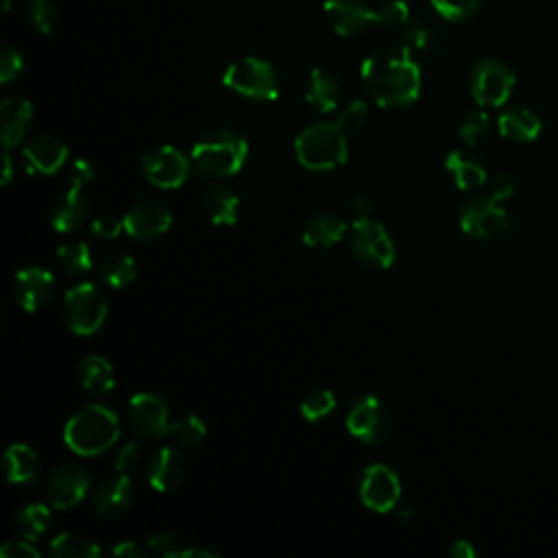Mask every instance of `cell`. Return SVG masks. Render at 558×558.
Wrapping results in <instances>:
<instances>
[{
  "mask_svg": "<svg viewBox=\"0 0 558 558\" xmlns=\"http://www.w3.org/2000/svg\"><path fill=\"white\" fill-rule=\"evenodd\" d=\"M401 482L386 464H371L360 480V499L368 510L388 512L399 504Z\"/></svg>",
  "mask_w": 558,
  "mask_h": 558,
  "instance_id": "14",
  "label": "cell"
},
{
  "mask_svg": "<svg viewBox=\"0 0 558 558\" xmlns=\"http://www.w3.org/2000/svg\"><path fill=\"white\" fill-rule=\"evenodd\" d=\"M342 87L333 72L325 68H314L305 81V100L320 113L333 111L340 102Z\"/></svg>",
  "mask_w": 558,
  "mask_h": 558,
  "instance_id": "23",
  "label": "cell"
},
{
  "mask_svg": "<svg viewBox=\"0 0 558 558\" xmlns=\"http://www.w3.org/2000/svg\"><path fill=\"white\" fill-rule=\"evenodd\" d=\"M499 133L501 137L517 142V144H527L534 142L543 129L541 118L527 109V107H512L508 111H504L497 120Z\"/></svg>",
  "mask_w": 558,
  "mask_h": 558,
  "instance_id": "24",
  "label": "cell"
},
{
  "mask_svg": "<svg viewBox=\"0 0 558 558\" xmlns=\"http://www.w3.org/2000/svg\"><path fill=\"white\" fill-rule=\"evenodd\" d=\"M146 545H148L150 551H155V554H159V556H168V558H174V556H179V551H181V541H179L172 532H166V530L153 532V534L148 536Z\"/></svg>",
  "mask_w": 558,
  "mask_h": 558,
  "instance_id": "44",
  "label": "cell"
},
{
  "mask_svg": "<svg viewBox=\"0 0 558 558\" xmlns=\"http://www.w3.org/2000/svg\"><path fill=\"white\" fill-rule=\"evenodd\" d=\"M24 68L22 54L13 46H2L0 50V83H11L20 76Z\"/></svg>",
  "mask_w": 558,
  "mask_h": 558,
  "instance_id": "43",
  "label": "cell"
},
{
  "mask_svg": "<svg viewBox=\"0 0 558 558\" xmlns=\"http://www.w3.org/2000/svg\"><path fill=\"white\" fill-rule=\"evenodd\" d=\"M445 168L451 174L453 183L464 192L477 190L488 181V172L484 163L473 153H466V150L449 153L445 159Z\"/></svg>",
  "mask_w": 558,
  "mask_h": 558,
  "instance_id": "25",
  "label": "cell"
},
{
  "mask_svg": "<svg viewBox=\"0 0 558 558\" xmlns=\"http://www.w3.org/2000/svg\"><path fill=\"white\" fill-rule=\"evenodd\" d=\"M347 133L333 122H314L305 126L296 140V159L307 170H333L349 157Z\"/></svg>",
  "mask_w": 558,
  "mask_h": 558,
  "instance_id": "4",
  "label": "cell"
},
{
  "mask_svg": "<svg viewBox=\"0 0 558 558\" xmlns=\"http://www.w3.org/2000/svg\"><path fill=\"white\" fill-rule=\"evenodd\" d=\"M92 179H94V166H92V161H87L85 157L74 159L72 166H70V181H72V185L83 187V185L89 183Z\"/></svg>",
  "mask_w": 558,
  "mask_h": 558,
  "instance_id": "47",
  "label": "cell"
},
{
  "mask_svg": "<svg viewBox=\"0 0 558 558\" xmlns=\"http://www.w3.org/2000/svg\"><path fill=\"white\" fill-rule=\"evenodd\" d=\"M401 41L408 50H423L429 39H432V28L425 20H418V17H410L401 28Z\"/></svg>",
  "mask_w": 558,
  "mask_h": 558,
  "instance_id": "40",
  "label": "cell"
},
{
  "mask_svg": "<svg viewBox=\"0 0 558 558\" xmlns=\"http://www.w3.org/2000/svg\"><path fill=\"white\" fill-rule=\"evenodd\" d=\"M50 554L59 558H98L100 547L81 534L74 532H61L50 541Z\"/></svg>",
  "mask_w": 558,
  "mask_h": 558,
  "instance_id": "30",
  "label": "cell"
},
{
  "mask_svg": "<svg viewBox=\"0 0 558 558\" xmlns=\"http://www.w3.org/2000/svg\"><path fill=\"white\" fill-rule=\"evenodd\" d=\"M353 255L373 268H390L395 262V244L390 233L375 218H355L349 229Z\"/></svg>",
  "mask_w": 558,
  "mask_h": 558,
  "instance_id": "9",
  "label": "cell"
},
{
  "mask_svg": "<svg viewBox=\"0 0 558 558\" xmlns=\"http://www.w3.org/2000/svg\"><path fill=\"white\" fill-rule=\"evenodd\" d=\"M0 556L4 558H39V549L31 543V538L26 541H9L0 547Z\"/></svg>",
  "mask_w": 558,
  "mask_h": 558,
  "instance_id": "46",
  "label": "cell"
},
{
  "mask_svg": "<svg viewBox=\"0 0 558 558\" xmlns=\"http://www.w3.org/2000/svg\"><path fill=\"white\" fill-rule=\"evenodd\" d=\"M54 279L46 268L28 266L15 272L13 277V296L26 312L41 310L52 294Z\"/></svg>",
  "mask_w": 558,
  "mask_h": 558,
  "instance_id": "18",
  "label": "cell"
},
{
  "mask_svg": "<svg viewBox=\"0 0 558 558\" xmlns=\"http://www.w3.org/2000/svg\"><path fill=\"white\" fill-rule=\"evenodd\" d=\"M120 436L118 414L100 403H89L70 416L63 429L65 445L78 456H98Z\"/></svg>",
  "mask_w": 558,
  "mask_h": 558,
  "instance_id": "2",
  "label": "cell"
},
{
  "mask_svg": "<svg viewBox=\"0 0 558 558\" xmlns=\"http://www.w3.org/2000/svg\"><path fill=\"white\" fill-rule=\"evenodd\" d=\"M126 418L131 429L144 440H157L170 434L172 421L166 401L153 392L133 395L126 408Z\"/></svg>",
  "mask_w": 558,
  "mask_h": 558,
  "instance_id": "11",
  "label": "cell"
},
{
  "mask_svg": "<svg viewBox=\"0 0 558 558\" xmlns=\"http://www.w3.org/2000/svg\"><path fill=\"white\" fill-rule=\"evenodd\" d=\"M98 272H100V279L111 286V288H124L129 283H133L135 279V262L131 255H124V253H113V255H107L100 266H98Z\"/></svg>",
  "mask_w": 558,
  "mask_h": 558,
  "instance_id": "31",
  "label": "cell"
},
{
  "mask_svg": "<svg viewBox=\"0 0 558 558\" xmlns=\"http://www.w3.org/2000/svg\"><path fill=\"white\" fill-rule=\"evenodd\" d=\"M140 460H142L140 445H137V442H126V445H122V449L118 451V456H116V460H113V466H116V471H120V473H129V471H133V469L140 464Z\"/></svg>",
  "mask_w": 558,
  "mask_h": 558,
  "instance_id": "45",
  "label": "cell"
},
{
  "mask_svg": "<svg viewBox=\"0 0 558 558\" xmlns=\"http://www.w3.org/2000/svg\"><path fill=\"white\" fill-rule=\"evenodd\" d=\"M238 194L227 185H209L203 192V209L214 225H233L238 220Z\"/></svg>",
  "mask_w": 558,
  "mask_h": 558,
  "instance_id": "27",
  "label": "cell"
},
{
  "mask_svg": "<svg viewBox=\"0 0 558 558\" xmlns=\"http://www.w3.org/2000/svg\"><path fill=\"white\" fill-rule=\"evenodd\" d=\"M490 133V118L486 111L475 109L464 113L460 126H458V135L466 146H477L482 144Z\"/></svg>",
  "mask_w": 558,
  "mask_h": 558,
  "instance_id": "34",
  "label": "cell"
},
{
  "mask_svg": "<svg viewBox=\"0 0 558 558\" xmlns=\"http://www.w3.org/2000/svg\"><path fill=\"white\" fill-rule=\"evenodd\" d=\"M368 122V105L364 100H351L347 107L340 109L336 124L344 133H357L366 126Z\"/></svg>",
  "mask_w": 558,
  "mask_h": 558,
  "instance_id": "39",
  "label": "cell"
},
{
  "mask_svg": "<svg viewBox=\"0 0 558 558\" xmlns=\"http://www.w3.org/2000/svg\"><path fill=\"white\" fill-rule=\"evenodd\" d=\"M26 15H28V22L33 24V28L44 35L52 33L59 22V9L52 0H31Z\"/></svg>",
  "mask_w": 558,
  "mask_h": 558,
  "instance_id": "36",
  "label": "cell"
},
{
  "mask_svg": "<svg viewBox=\"0 0 558 558\" xmlns=\"http://www.w3.org/2000/svg\"><path fill=\"white\" fill-rule=\"evenodd\" d=\"M323 11L331 28L342 37H355L375 24L373 7L366 0H325Z\"/></svg>",
  "mask_w": 558,
  "mask_h": 558,
  "instance_id": "17",
  "label": "cell"
},
{
  "mask_svg": "<svg viewBox=\"0 0 558 558\" xmlns=\"http://www.w3.org/2000/svg\"><path fill=\"white\" fill-rule=\"evenodd\" d=\"M436 13L449 22H464L471 20L477 11L482 0H429Z\"/></svg>",
  "mask_w": 558,
  "mask_h": 558,
  "instance_id": "37",
  "label": "cell"
},
{
  "mask_svg": "<svg viewBox=\"0 0 558 558\" xmlns=\"http://www.w3.org/2000/svg\"><path fill=\"white\" fill-rule=\"evenodd\" d=\"M7 480L13 484H28L39 473V458L35 449L24 442H15L4 451Z\"/></svg>",
  "mask_w": 558,
  "mask_h": 558,
  "instance_id": "28",
  "label": "cell"
},
{
  "mask_svg": "<svg viewBox=\"0 0 558 558\" xmlns=\"http://www.w3.org/2000/svg\"><path fill=\"white\" fill-rule=\"evenodd\" d=\"M76 373H78V384L87 392H94V395L109 392L113 388V381H116L113 366L102 355H87V357H83Z\"/></svg>",
  "mask_w": 558,
  "mask_h": 558,
  "instance_id": "29",
  "label": "cell"
},
{
  "mask_svg": "<svg viewBox=\"0 0 558 558\" xmlns=\"http://www.w3.org/2000/svg\"><path fill=\"white\" fill-rule=\"evenodd\" d=\"M362 83L379 107H408L421 94V68L405 46H388L362 63Z\"/></svg>",
  "mask_w": 558,
  "mask_h": 558,
  "instance_id": "1",
  "label": "cell"
},
{
  "mask_svg": "<svg viewBox=\"0 0 558 558\" xmlns=\"http://www.w3.org/2000/svg\"><path fill=\"white\" fill-rule=\"evenodd\" d=\"M172 225L170 207L155 196L135 201L124 214V231L135 240H153L166 233Z\"/></svg>",
  "mask_w": 558,
  "mask_h": 558,
  "instance_id": "12",
  "label": "cell"
},
{
  "mask_svg": "<svg viewBox=\"0 0 558 558\" xmlns=\"http://www.w3.org/2000/svg\"><path fill=\"white\" fill-rule=\"evenodd\" d=\"M22 157L31 174H52L65 163L68 146L54 135H39L22 148Z\"/></svg>",
  "mask_w": 558,
  "mask_h": 558,
  "instance_id": "19",
  "label": "cell"
},
{
  "mask_svg": "<svg viewBox=\"0 0 558 558\" xmlns=\"http://www.w3.org/2000/svg\"><path fill=\"white\" fill-rule=\"evenodd\" d=\"M87 209H89V201L85 192L78 185H72L52 203L48 218L54 231L70 233V231H76L87 220Z\"/></svg>",
  "mask_w": 558,
  "mask_h": 558,
  "instance_id": "21",
  "label": "cell"
},
{
  "mask_svg": "<svg viewBox=\"0 0 558 558\" xmlns=\"http://www.w3.org/2000/svg\"><path fill=\"white\" fill-rule=\"evenodd\" d=\"M488 192H490L493 196H497L499 201L510 198V196H512V192H514V181H512V177H510V174H506V172H501V174L493 177V179H490V183H488Z\"/></svg>",
  "mask_w": 558,
  "mask_h": 558,
  "instance_id": "48",
  "label": "cell"
},
{
  "mask_svg": "<svg viewBox=\"0 0 558 558\" xmlns=\"http://www.w3.org/2000/svg\"><path fill=\"white\" fill-rule=\"evenodd\" d=\"M170 434H172L174 440L181 442V445H198V442L205 438L207 427H205V423H203L198 416L192 414V416H185V418L174 421Z\"/></svg>",
  "mask_w": 558,
  "mask_h": 558,
  "instance_id": "41",
  "label": "cell"
},
{
  "mask_svg": "<svg viewBox=\"0 0 558 558\" xmlns=\"http://www.w3.org/2000/svg\"><path fill=\"white\" fill-rule=\"evenodd\" d=\"M336 408V395L331 390H316V392H310L303 401H301V414L307 418V421H320L325 418L329 412H333Z\"/></svg>",
  "mask_w": 558,
  "mask_h": 558,
  "instance_id": "38",
  "label": "cell"
},
{
  "mask_svg": "<svg viewBox=\"0 0 558 558\" xmlns=\"http://www.w3.org/2000/svg\"><path fill=\"white\" fill-rule=\"evenodd\" d=\"M449 554H451L453 558H475V556H477L475 547H473L469 541H464V538H458V541L449 547Z\"/></svg>",
  "mask_w": 558,
  "mask_h": 558,
  "instance_id": "51",
  "label": "cell"
},
{
  "mask_svg": "<svg viewBox=\"0 0 558 558\" xmlns=\"http://www.w3.org/2000/svg\"><path fill=\"white\" fill-rule=\"evenodd\" d=\"M347 222L342 216L333 211H325L314 216L305 227H303V242L314 248H327L338 244L344 233H347Z\"/></svg>",
  "mask_w": 558,
  "mask_h": 558,
  "instance_id": "26",
  "label": "cell"
},
{
  "mask_svg": "<svg viewBox=\"0 0 558 558\" xmlns=\"http://www.w3.org/2000/svg\"><path fill=\"white\" fill-rule=\"evenodd\" d=\"M113 554L122 556V558H144L146 556V551L133 541H122V543L113 545Z\"/></svg>",
  "mask_w": 558,
  "mask_h": 558,
  "instance_id": "50",
  "label": "cell"
},
{
  "mask_svg": "<svg viewBox=\"0 0 558 558\" xmlns=\"http://www.w3.org/2000/svg\"><path fill=\"white\" fill-rule=\"evenodd\" d=\"M122 229H124V216H118L116 211H100L89 222L92 235L100 240H113L122 233Z\"/></svg>",
  "mask_w": 558,
  "mask_h": 558,
  "instance_id": "42",
  "label": "cell"
},
{
  "mask_svg": "<svg viewBox=\"0 0 558 558\" xmlns=\"http://www.w3.org/2000/svg\"><path fill=\"white\" fill-rule=\"evenodd\" d=\"M347 427L362 442L381 445L390 436L392 418L386 403L379 397L366 395L351 405L347 414Z\"/></svg>",
  "mask_w": 558,
  "mask_h": 558,
  "instance_id": "10",
  "label": "cell"
},
{
  "mask_svg": "<svg viewBox=\"0 0 558 558\" xmlns=\"http://www.w3.org/2000/svg\"><path fill=\"white\" fill-rule=\"evenodd\" d=\"M131 499H133V482L129 473L116 471L113 475L102 480L100 486L94 490L92 506L100 517H116L129 508Z\"/></svg>",
  "mask_w": 558,
  "mask_h": 558,
  "instance_id": "20",
  "label": "cell"
},
{
  "mask_svg": "<svg viewBox=\"0 0 558 558\" xmlns=\"http://www.w3.org/2000/svg\"><path fill=\"white\" fill-rule=\"evenodd\" d=\"M375 24L386 28H401L412 15L405 0H381L377 7H373Z\"/></svg>",
  "mask_w": 558,
  "mask_h": 558,
  "instance_id": "35",
  "label": "cell"
},
{
  "mask_svg": "<svg viewBox=\"0 0 558 558\" xmlns=\"http://www.w3.org/2000/svg\"><path fill=\"white\" fill-rule=\"evenodd\" d=\"M146 179L157 187H179L190 177V159L174 146H157L142 159Z\"/></svg>",
  "mask_w": 558,
  "mask_h": 558,
  "instance_id": "13",
  "label": "cell"
},
{
  "mask_svg": "<svg viewBox=\"0 0 558 558\" xmlns=\"http://www.w3.org/2000/svg\"><path fill=\"white\" fill-rule=\"evenodd\" d=\"M33 118V105L22 96H7L0 102V133H2V146L13 148L17 146Z\"/></svg>",
  "mask_w": 558,
  "mask_h": 558,
  "instance_id": "22",
  "label": "cell"
},
{
  "mask_svg": "<svg viewBox=\"0 0 558 558\" xmlns=\"http://www.w3.org/2000/svg\"><path fill=\"white\" fill-rule=\"evenodd\" d=\"M504 201L490 192L473 196L460 211V227L475 240H495L510 227V216L501 207Z\"/></svg>",
  "mask_w": 558,
  "mask_h": 558,
  "instance_id": "8",
  "label": "cell"
},
{
  "mask_svg": "<svg viewBox=\"0 0 558 558\" xmlns=\"http://www.w3.org/2000/svg\"><path fill=\"white\" fill-rule=\"evenodd\" d=\"M351 209L355 214V218H375L377 214V203L371 194H357L351 201Z\"/></svg>",
  "mask_w": 558,
  "mask_h": 558,
  "instance_id": "49",
  "label": "cell"
},
{
  "mask_svg": "<svg viewBox=\"0 0 558 558\" xmlns=\"http://www.w3.org/2000/svg\"><path fill=\"white\" fill-rule=\"evenodd\" d=\"M89 490V475L78 464H61L46 482V501L57 510L78 506Z\"/></svg>",
  "mask_w": 558,
  "mask_h": 558,
  "instance_id": "15",
  "label": "cell"
},
{
  "mask_svg": "<svg viewBox=\"0 0 558 558\" xmlns=\"http://www.w3.org/2000/svg\"><path fill=\"white\" fill-rule=\"evenodd\" d=\"M48 521H50V504L48 506L28 504L17 512V527L31 541H37L48 530Z\"/></svg>",
  "mask_w": 558,
  "mask_h": 558,
  "instance_id": "33",
  "label": "cell"
},
{
  "mask_svg": "<svg viewBox=\"0 0 558 558\" xmlns=\"http://www.w3.org/2000/svg\"><path fill=\"white\" fill-rule=\"evenodd\" d=\"M57 262L68 275H83L94 266L92 251L83 242H63L57 248Z\"/></svg>",
  "mask_w": 558,
  "mask_h": 558,
  "instance_id": "32",
  "label": "cell"
},
{
  "mask_svg": "<svg viewBox=\"0 0 558 558\" xmlns=\"http://www.w3.org/2000/svg\"><path fill=\"white\" fill-rule=\"evenodd\" d=\"M11 148L4 146V168H2V177H0V183L2 185H9L11 183V177H13V159H11Z\"/></svg>",
  "mask_w": 558,
  "mask_h": 558,
  "instance_id": "52",
  "label": "cell"
},
{
  "mask_svg": "<svg viewBox=\"0 0 558 558\" xmlns=\"http://www.w3.org/2000/svg\"><path fill=\"white\" fill-rule=\"evenodd\" d=\"M2 9H4V11H9V9H11V0H4V4H2Z\"/></svg>",
  "mask_w": 558,
  "mask_h": 558,
  "instance_id": "53",
  "label": "cell"
},
{
  "mask_svg": "<svg viewBox=\"0 0 558 558\" xmlns=\"http://www.w3.org/2000/svg\"><path fill=\"white\" fill-rule=\"evenodd\" d=\"M517 83L514 70L495 57L477 59L469 74V89L473 100L480 107H499L504 105Z\"/></svg>",
  "mask_w": 558,
  "mask_h": 558,
  "instance_id": "6",
  "label": "cell"
},
{
  "mask_svg": "<svg viewBox=\"0 0 558 558\" xmlns=\"http://www.w3.org/2000/svg\"><path fill=\"white\" fill-rule=\"evenodd\" d=\"M187 469H190V462H187V456L181 449L161 447L148 460L146 477H148V484L155 490L166 493V490H174L183 484V480L187 475Z\"/></svg>",
  "mask_w": 558,
  "mask_h": 558,
  "instance_id": "16",
  "label": "cell"
},
{
  "mask_svg": "<svg viewBox=\"0 0 558 558\" xmlns=\"http://www.w3.org/2000/svg\"><path fill=\"white\" fill-rule=\"evenodd\" d=\"M248 155L246 140L229 129H214L192 146L194 168L211 179L235 174Z\"/></svg>",
  "mask_w": 558,
  "mask_h": 558,
  "instance_id": "3",
  "label": "cell"
},
{
  "mask_svg": "<svg viewBox=\"0 0 558 558\" xmlns=\"http://www.w3.org/2000/svg\"><path fill=\"white\" fill-rule=\"evenodd\" d=\"M222 83L251 100H275L279 96V74L275 65L259 57H240L222 74Z\"/></svg>",
  "mask_w": 558,
  "mask_h": 558,
  "instance_id": "5",
  "label": "cell"
},
{
  "mask_svg": "<svg viewBox=\"0 0 558 558\" xmlns=\"http://www.w3.org/2000/svg\"><path fill=\"white\" fill-rule=\"evenodd\" d=\"M63 320L78 336H92L107 318V301L94 283H78L63 296Z\"/></svg>",
  "mask_w": 558,
  "mask_h": 558,
  "instance_id": "7",
  "label": "cell"
}]
</instances>
